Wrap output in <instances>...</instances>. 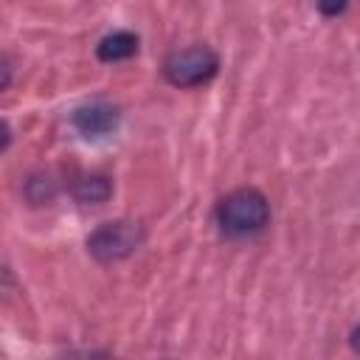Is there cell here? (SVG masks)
<instances>
[{
	"mask_svg": "<svg viewBox=\"0 0 360 360\" xmlns=\"http://www.w3.org/2000/svg\"><path fill=\"white\" fill-rule=\"evenodd\" d=\"M217 222L225 236H253L270 222V202L259 188H233L217 202Z\"/></svg>",
	"mask_w": 360,
	"mask_h": 360,
	"instance_id": "6da1fadb",
	"label": "cell"
},
{
	"mask_svg": "<svg viewBox=\"0 0 360 360\" xmlns=\"http://www.w3.org/2000/svg\"><path fill=\"white\" fill-rule=\"evenodd\" d=\"M219 68V56L208 45L177 48L163 59V76L174 87H197L208 82Z\"/></svg>",
	"mask_w": 360,
	"mask_h": 360,
	"instance_id": "7a4b0ae2",
	"label": "cell"
},
{
	"mask_svg": "<svg viewBox=\"0 0 360 360\" xmlns=\"http://www.w3.org/2000/svg\"><path fill=\"white\" fill-rule=\"evenodd\" d=\"M143 242V228L132 219H112V222H104L98 225L90 236H87V250L110 264V262H121L127 259L129 253H135Z\"/></svg>",
	"mask_w": 360,
	"mask_h": 360,
	"instance_id": "3957f363",
	"label": "cell"
},
{
	"mask_svg": "<svg viewBox=\"0 0 360 360\" xmlns=\"http://www.w3.org/2000/svg\"><path fill=\"white\" fill-rule=\"evenodd\" d=\"M118 107L110 101H90L73 110V127L84 135V138H104L118 127Z\"/></svg>",
	"mask_w": 360,
	"mask_h": 360,
	"instance_id": "277c9868",
	"label": "cell"
},
{
	"mask_svg": "<svg viewBox=\"0 0 360 360\" xmlns=\"http://www.w3.org/2000/svg\"><path fill=\"white\" fill-rule=\"evenodd\" d=\"M96 53L101 62H121V59H129L138 53V37L132 31H112L107 34L98 45H96Z\"/></svg>",
	"mask_w": 360,
	"mask_h": 360,
	"instance_id": "5b68a950",
	"label": "cell"
},
{
	"mask_svg": "<svg viewBox=\"0 0 360 360\" xmlns=\"http://www.w3.org/2000/svg\"><path fill=\"white\" fill-rule=\"evenodd\" d=\"M110 191H112V186L101 174H87L73 183V197L79 202H104L110 197Z\"/></svg>",
	"mask_w": 360,
	"mask_h": 360,
	"instance_id": "8992f818",
	"label": "cell"
},
{
	"mask_svg": "<svg viewBox=\"0 0 360 360\" xmlns=\"http://www.w3.org/2000/svg\"><path fill=\"white\" fill-rule=\"evenodd\" d=\"M346 6H349V0H318V8L323 17H338L346 11Z\"/></svg>",
	"mask_w": 360,
	"mask_h": 360,
	"instance_id": "52a82bcc",
	"label": "cell"
},
{
	"mask_svg": "<svg viewBox=\"0 0 360 360\" xmlns=\"http://www.w3.org/2000/svg\"><path fill=\"white\" fill-rule=\"evenodd\" d=\"M352 343H354V349H357V352H360V329H357V332H354V340H352Z\"/></svg>",
	"mask_w": 360,
	"mask_h": 360,
	"instance_id": "ba28073f",
	"label": "cell"
}]
</instances>
